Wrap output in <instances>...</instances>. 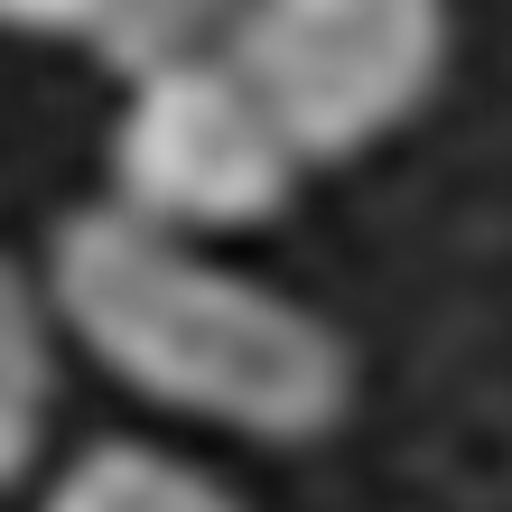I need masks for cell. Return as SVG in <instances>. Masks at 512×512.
Instances as JSON below:
<instances>
[{
	"instance_id": "obj_3",
	"label": "cell",
	"mask_w": 512,
	"mask_h": 512,
	"mask_svg": "<svg viewBox=\"0 0 512 512\" xmlns=\"http://www.w3.org/2000/svg\"><path fill=\"white\" fill-rule=\"evenodd\" d=\"M224 38V28H215ZM298 168L261 94L224 66V47H196L159 75H131L112 112V215H131L168 243L252 233L298 196Z\"/></svg>"
},
{
	"instance_id": "obj_4",
	"label": "cell",
	"mask_w": 512,
	"mask_h": 512,
	"mask_svg": "<svg viewBox=\"0 0 512 512\" xmlns=\"http://www.w3.org/2000/svg\"><path fill=\"white\" fill-rule=\"evenodd\" d=\"M38 512H252V503L149 438H103L47 485Z\"/></svg>"
},
{
	"instance_id": "obj_1",
	"label": "cell",
	"mask_w": 512,
	"mask_h": 512,
	"mask_svg": "<svg viewBox=\"0 0 512 512\" xmlns=\"http://www.w3.org/2000/svg\"><path fill=\"white\" fill-rule=\"evenodd\" d=\"M38 298L47 326H66L112 382L205 429L308 447L354 410V345L317 308L112 205L56 224Z\"/></svg>"
},
{
	"instance_id": "obj_5",
	"label": "cell",
	"mask_w": 512,
	"mask_h": 512,
	"mask_svg": "<svg viewBox=\"0 0 512 512\" xmlns=\"http://www.w3.org/2000/svg\"><path fill=\"white\" fill-rule=\"evenodd\" d=\"M47 298L19 261H0V494L38 466L47 401H56V354H47Z\"/></svg>"
},
{
	"instance_id": "obj_2",
	"label": "cell",
	"mask_w": 512,
	"mask_h": 512,
	"mask_svg": "<svg viewBox=\"0 0 512 512\" xmlns=\"http://www.w3.org/2000/svg\"><path fill=\"white\" fill-rule=\"evenodd\" d=\"M224 66L261 94L298 168L364 159L447 75V10L429 0H261L224 10Z\"/></svg>"
}]
</instances>
